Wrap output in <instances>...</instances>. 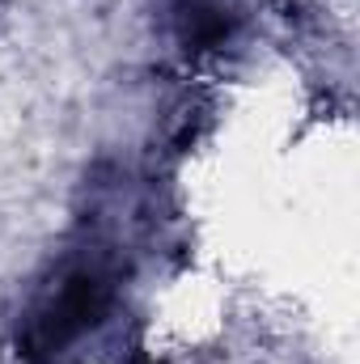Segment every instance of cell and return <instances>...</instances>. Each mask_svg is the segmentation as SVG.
<instances>
[{
    "label": "cell",
    "instance_id": "6da1fadb",
    "mask_svg": "<svg viewBox=\"0 0 360 364\" xmlns=\"http://www.w3.org/2000/svg\"><path fill=\"white\" fill-rule=\"evenodd\" d=\"M110 309V288L93 272L68 275L26 322V331H17V348L26 352L30 364H55L73 343H81L90 331L102 326Z\"/></svg>",
    "mask_w": 360,
    "mask_h": 364
},
{
    "label": "cell",
    "instance_id": "7a4b0ae2",
    "mask_svg": "<svg viewBox=\"0 0 360 364\" xmlns=\"http://www.w3.org/2000/svg\"><path fill=\"white\" fill-rule=\"evenodd\" d=\"M174 30L186 51H212L233 34V13L221 0H174Z\"/></svg>",
    "mask_w": 360,
    "mask_h": 364
},
{
    "label": "cell",
    "instance_id": "3957f363",
    "mask_svg": "<svg viewBox=\"0 0 360 364\" xmlns=\"http://www.w3.org/2000/svg\"><path fill=\"white\" fill-rule=\"evenodd\" d=\"M149 364H162V360H149Z\"/></svg>",
    "mask_w": 360,
    "mask_h": 364
}]
</instances>
